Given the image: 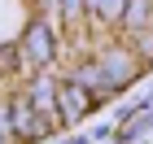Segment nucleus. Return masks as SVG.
<instances>
[{
    "label": "nucleus",
    "instance_id": "f257e3e1",
    "mask_svg": "<svg viewBox=\"0 0 153 144\" xmlns=\"http://www.w3.org/2000/svg\"><path fill=\"white\" fill-rule=\"evenodd\" d=\"M57 100H61V118H70V122L79 118L83 109H88V92H83V83H70L66 92L57 96Z\"/></svg>",
    "mask_w": 153,
    "mask_h": 144
},
{
    "label": "nucleus",
    "instance_id": "f03ea898",
    "mask_svg": "<svg viewBox=\"0 0 153 144\" xmlns=\"http://www.w3.org/2000/svg\"><path fill=\"white\" fill-rule=\"evenodd\" d=\"M26 52H31V57H35L39 66L48 61V26H35V31L26 35Z\"/></svg>",
    "mask_w": 153,
    "mask_h": 144
},
{
    "label": "nucleus",
    "instance_id": "7ed1b4c3",
    "mask_svg": "<svg viewBox=\"0 0 153 144\" xmlns=\"http://www.w3.org/2000/svg\"><path fill=\"white\" fill-rule=\"evenodd\" d=\"M31 109H44V114H53V83H48V79H39V83H35Z\"/></svg>",
    "mask_w": 153,
    "mask_h": 144
},
{
    "label": "nucleus",
    "instance_id": "20e7f679",
    "mask_svg": "<svg viewBox=\"0 0 153 144\" xmlns=\"http://www.w3.org/2000/svg\"><path fill=\"white\" fill-rule=\"evenodd\" d=\"M105 70H109V79L118 83L123 74H131V61H127V57H109V66H105Z\"/></svg>",
    "mask_w": 153,
    "mask_h": 144
},
{
    "label": "nucleus",
    "instance_id": "39448f33",
    "mask_svg": "<svg viewBox=\"0 0 153 144\" xmlns=\"http://www.w3.org/2000/svg\"><path fill=\"white\" fill-rule=\"evenodd\" d=\"M92 9H101L105 18H118V13H123V0H96Z\"/></svg>",
    "mask_w": 153,
    "mask_h": 144
},
{
    "label": "nucleus",
    "instance_id": "423d86ee",
    "mask_svg": "<svg viewBox=\"0 0 153 144\" xmlns=\"http://www.w3.org/2000/svg\"><path fill=\"white\" fill-rule=\"evenodd\" d=\"M13 135V122H9V109H0V140H9Z\"/></svg>",
    "mask_w": 153,
    "mask_h": 144
},
{
    "label": "nucleus",
    "instance_id": "0eeeda50",
    "mask_svg": "<svg viewBox=\"0 0 153 144\" xmlns=\"http://www.w3.org/2000/svg\"><path fill=\"white\" fill-rule=\"evenodd\" d=\"M61 4H66V13H79V4H83V0H61Z\"/></svg>",
    "mask_w": 153,
    "mask_h": 144
}]
</instances>
